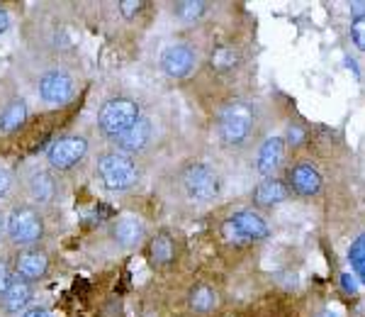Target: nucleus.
<instances>
[{"mask_svg": "<svg viewBox=\"0 0 365 317\" xmlns=\"http://www.w3.org/2000/svg\"><path fill=\"white\" fill-rule=\"evenodd\" d=\"M29 298H32V288L27 281H22L20 276H13L8 283V288L3 293V303L8 313H20L22 308H27Z\"/></svg>", "mask_w": 365, "mask_h": 317, "instance_id": "obj_15", "label": "nucleus"}, {"mask_svg": "<svg viewBox=\"0 0 365 317\" xmlns=\"http://www.w3.org/2000/svg\"><path fill=\"white\" fill-rule=\"evenodd\" d=\"M113 237H115V242L120 246H125V249H134V246H139L144 242V222L134 215L120 217L113 227Z\"/></svg>", "mask_w": 365, "mask_h": 317, "instance_id": "obj_13", "label": "nucleus"}, {"mask_svg": "<svg viewBox=\"0 0 365 317\" xmlns=\"http://www.w3.org/2000/svg\"><path fill=\"white\" fill-rule=\"evenodd\" d=\"M149 139H151V122L144 120V117H139L137 125H134L132 130H127L120 139H117V146H120L122 154L127 156V154H134V151L144 149Z\"/></svg>", "mask_w": 365, "mask_h": 317, "instance_id": "obj_14", "label": "nucleus"}, {"mask_svg": "<svg viewBox=\"0 0 365 317\" xmlns=\"http://www.w3.org/2000/svg\"><path fill=\"white\" fill-rule=\"evenodd\" d=\"M285 198H287V188L275 178H266L256 188V193H253V201H256V205H263V208H266V205L282 203Z\"/></svg>", "mask_w": 365, "mask_h": 317, "instance_id": "obj_16", "label": "nucleus"}, {"mask_svg": "<svg viewBox=\"0 0 365 317\" xmlns=\"http://www.w3.org/2000/svg\"><path fill=\"white\" fill-rule=\"evenodd\" d=\"M8 234L15 244L22 246L39 242L44 234V220L39 215V210L29 208V205L15 208L8 217Z\"/></svg>", "mask_w": 365, "mask_h": 317, "instance_id": "obj_3", "label": "nucleus"}, {"mask_svg": "<svg viewBox=\"0 0 365 317\" xmlns=\"http://www.w3.org/2000/svg\"><path fill=\"white\" fill-rule=\"evenodd\" d=\"M182 186H185L187 196L192 201H212V198L220 193V181L212 173V168H207L205 163H192L185 168L182 173Z\"/></svg>", "mask_w": 365, "mask_h": 317, "instance_id": "obj_5", "label": "nucleus"}, {"mask_svg": "<svg viewBox=\"0 0 365 317\" xmlns=\"http://www.w3.org/2000/svg\"><path fill=\"white\" fill-rule=\"evenodd\" d=\"M10 271H8V266H5V261H0V296L5 293V288H8V283H10Z\"/></svg>", "mask_w": 365, "mask_h": 317, "instance_id": "obj_28", "label": "nucleus"}, {"mask_svg": "<svg viewBox=\"0 0 365 317\" xmlns=\"http://www.w3.org/2000/svg\"><path fill=\"white\" fill-rule=\"evenodd\" d=\"M10 188H13V176H10L8 168L0 166V198H8Z\"/></svg>", "mask_w": 365, "mask_h": 317, "instance_id": "obj_25", "label": "nucleus"}, {"mask_svg": "<svg viewBox=\"0 0 365 317\" xmlns=\"http://www.w3.org/2000/svg\"><path fill=\"white\" fill-rule=\"evenodd\" d=\"M98 173L110 191H129L139 181L137 163L125 154H117V151L100 158Z\"/></svg>", "mask_w": 365, "mask_h": 317, "instance_id": "obj_2", "label": "nucleus"}, {"mask_svg": "<svg viewBox=\"0 0 365 317\" xmlns=\"http://www.w3.org/2000/svg\"><path fill=\"white\" fill-rule=\"evenodd\" d=\"M287 178H290L292 191L299 193V196H317L322 191V173L317 171L314 163H297V166L290 168Z\"/></svg>", "mask_w": 365, "mask_h": 317, "instance_id": "obj_9", "label": "nucleus"}, {"mask_svg": "<svg viewBox=\"0 0 365 317\" xmlns=\"http://www.w3.org/2000/svg\"><path fill=\"white\" fill-rule=\"evenodd\" d=\"M195 51L190 49L187 44H173L163 51L161 56V69L166 71L170 79H185L187 74L195 69Z\"/></svg>", "mask_w": 365, "mask_h": 317, "instance_id": "obj_8", "label": "nucleus"}, {"mask_svg": "<svg viewBox=\"0 0 365 317\" xmlns=\"http://www.w3.org/2000/svg\"><path fill=\"white\" fill-rule=\"evenodd\" d=\"M282 158H285V139L280 137H268L258 149L256 168L261 176H273L280 168Z\"/></svg>", "mask_w": 365, "mask_h": 317, "instance_id": "obj_10", "label": "nucleus"}, {"mask_svg": "<svg viewBox=\"0 0 365 317\" xmlns=\"http://www.w3.org/2000/svg\"><path fill=\"white\" fill-rule=\"evenodd\" d=\"M237 64H239V51L232 49V46H217L212 51V66L217 71H232Z\"/></svg>", "mask_w": 365, "mask_h": 317, "instance_id": "obj_22", "label": "nucleus"}, {"mask_svg": "<svg viewBox=\"0 0 365 317\" xmlns=\"http://www.w3.org/2000/svg\"><path fill=\"white\" fill-rule=\"evenodd\" d=\"M217 305V293L210 288V286H197L195 291L190 293V308L197 310V313H207Z\"/></svg>", "mask_w": 365, "mask_h": 317, "instance_id": "obj_21", "label": "nucleus"}, {"mask_svg": "<svg viewBox=\"0 0 365 317\" xmlns=\"http://www.w3.org/2000/svg\"><path fill=\"white\" fill-rule=\"evenodd\" d=\"M349 259H351V266H353V273L361 278V283L365 286V232L361 237L353 239L351 249H349Z\"/></svg>", "mask_w": 365, "mask_h": 317, "instance_id": "obj_19", "label": "nucleus"}, {"mask_svg": "<svg viewBox=\"0 0 365 317\" xmlns=\"http://www.w3.org/2000/svg\"><path fill=\"white\" fill-rule=\"evenodd\" d=\"M173 239L168 234H156V239L151 242V259L166 266V263L173 261Z\"/></svg>", "mask_w": 365, "mask_h": 317, "instance_id": "obj_20", "label": "nucleus"}, {"mask_svg": "<svg viewBox=\"0 0 365 317\" xmlns=\"http://www.w3.org/2000/svg\"><path fill=\"white\" fill-rule=\"evenodd\" d=\"M229 222H232L234 230L244 237V242H251V239H266L270 234L266 220H263L261 215L253 213V210H241V213H234V217Z\"/></svg>", "mask_w": 365, "mask_h": 317, "instance_id": "obj_12", "label": "nucleus"}, {"mask_svg": "<svg viewBox=\"0 0 365 317\" xmlns=\"http://www.w3.org/2000/svg\"><path fill=\"white\" fill-rule=\"evenodd\" d=\"M351 39L361 51H365V13H358L351 22Z\"/></svg>", "mask_w": 365, "mask_h": 317, "instance_id": "obj_24", "label": "nucleus"}, {"mask_svg": "<svg viewBox=\"0 0 365 317\" xmlns=\"http://www.w3.org/2000/svg\"><path fill=\"white\" fill-rule=\"evenodd\" d=\"M22 317H51V315H49V310H46V308H32V310H27Z\"/></svg>", "mask_w": 365, "mask_h": 317, "instance_id": "obj_30", "label": "nucleus"}, {"mask_svg": "<svg viewBox=\"0 0 365 317\" xmlns=\"http://www.w3.org/2000/svg\"><path fill=\"white\" fill-rule=\"evenodd\" d=\"M139 120V105L129 98H113L103 105L98 117V125L103 134L113 139H120L127 130H132Z\"/></svg>", "mask_w": 365, "mask_h": 317, "instance_id": "obj_1", "label": "nucleus"}, {"mask_svg": "<svg viewBox=\"0 0 365 317\" xmlns=\"http://www.w3.org/2000/svg\"><path fill=\"white\" fill-rule=\"evenodd\" d=\"M253 110L246 103H229L220 113V134L227 144H239L251 134Z\"/></svg>", "mask_w": 365, "mask_h": 317, "instance_id": "obj_4", "label": "nucleus"}, {"mask_svg": "<svg viewBox=\"0 0 365 317\" xmlns=\"http://www.w3.org/2000/svg\"><path fill=\"white\" fill-rule=\"evenodd\" d=\"M0 237H3V220H0Z\"/></svg>", "mask_w": 365, "mask_h": 317, "instance_id": "obj_33", "label": "nucleus"}, {"mask_svg": "<svg viewBox=\"0 0 365 317\" xmlns=\"http://www.w3.org/2000/svg\"><path fill=\"white\" fill-rule=\"evenodd\" d=\"M287 142H290L292 146L302 142V130H299V127H290V132H287Z\"/></svg>", "mask_w": 365, "mask_h": 317, "instance_id": "obj_29", "label": "nucleus"}, {"mask_svg": "<svg viewBox=\"0 0 365 317\" xmlns=\"http://www.w3.org/2000/svg\"><path fill=\"white\" fill-rule=\"evenodd\" d=\"M120 10H122V15H125V17H134L141 10V3H139V0H122Z\"/></svg>", "mask_w": 365, "mask_h": 317, "instance_id": "obj_26", "label": "nucleus"}, {"mask_svg": "<svg viewBox=\"0 0 365 317\" xmlns=\"http://www.w3.org/2000/svg\"><path fill=\"white\" fill-rule=\"evenodd\" d=\"M341 286H344V291L349 293V296H356V293H358V281L353 278L351 273H344V276H341Z\"/></svg>", "mask_w": 365, "mask_h": 317, "instance_id": "obj_27", "label": "nucleus"}, {"mask_svg": "<svg viewBox=\"0 0 365 317\" xmlns=\"http://www.w3.org/2000/svg\"><path fill=\"white\" fill-rule=\"evenodd\" d=\"M88 154V142L83 137H63L49 146V163L58 171H68L73 168L78 161H83V156Z\"/></svg>", "mask_w": 365, "mask_h": 317, "instance_id": "obj_6", "label": "nucleus"}, {"mask_svg": "<svg viewBox=\"0 0 365 317\" xmlns=\"http://www.w3.org/2000/svg\"><path fill=\"white\" fill-rule=\"evenodd\" d=\"M25 120H27V105L20 101L10 103L8 108L0 113V132L10 134V132L20 130V127L25 125Z\"/></svg>", "mask_w": 365, "mask_h": 317, "instance_id": "obj_18", "label": "nucleus"}, {"mask_svg": "<svg viewBox=\"0 0 365 317\" xmlns=\"http://www.w3.org/2000/svg\"><path fill=\"white\" fill-rule=\"evenodd\" d=\"M8 27H10V15H8V10H5V8H0V34H3Z\"/></svg>", "mask_w": 365, "mask_h": 317, "instance_id": "obj_31", "label": "nucleus"}, {"mask_svg": "<svg viewBox=\"0 0 365 317\" xmlns=\"http://www.w3.org/2000/svg\"><path fill=\"white\" fill-rule=\"evenodd\" d=\"M49 271V259H46L44 251L39 249H29V251H22L15 261V276H20L22 281H37Z\"/></svg>", "mask_w": 365, "mask_h": 317, "instance_id": "obj_11", "label": "nucleus"}, {"mask_svg": "<svg viewBox=\"0 0 365 317\" xmlns=\"http://www.w3.org/2000/svg\"><path fill=\"white\" fill-rule=\"evenodd\" d=\"M317 317H339L336 313H331V310H324V313H319Z\"/></svg>", "mask_w": 365, "mask_h": 317, "instance_id": "obj_32", "label": "nucleus"}, {"mask_svg": "<svg viewBox=\"0 0 365 317\" xmlns=\"http://www.w3.org/2000/svg\"><path fill=\"white\" fill-rule=\"evenodd\" d=\"M205 10H207V5L200 3V0H182V3L175 5V15H178L182 22H197V20H202Z\"/></svg>", "mask_w": 365, "mask_h": 317, "instance_id": "obj_23", "label": "nucleus"}, {"mask_svg": "<svg viewBox=\"0 0 365 317\" xmlns=\"http://www.w3.org/2000/svg\"><path fill=\"white\" fill-rule=\"evenodd\" d=\"M56 193V183L54 178H51L46 171H37L32 173V178H29V196L34 198L37 203H49L51 198H54Z\"/></svg>", "mask_w": 365, "mask_h": 317, "instance_id": "obj_17", "label": "nucleus"}, {"mask_svg": "<svg viewBox=\"0 0 365 317\" xmlns=\"http://www.w3.org/2000/svg\"><path fill=\"white\" fill-rule=\"evenodd\" d=\"M39 96L49 105H63L73 96V79L66 71H46L39 79Z\"/></svg>", "mask_w": 365, "mask_h": 317, "instance_id": "obj_7", "label": "nucleus"}]
</instances>
